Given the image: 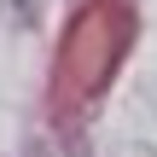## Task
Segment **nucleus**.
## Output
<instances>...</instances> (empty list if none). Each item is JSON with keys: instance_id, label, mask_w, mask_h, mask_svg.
I'll return each instance as SVG.
<instances>
[]
</instances>
